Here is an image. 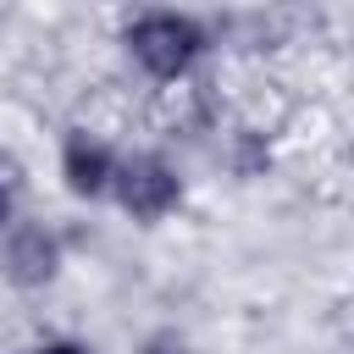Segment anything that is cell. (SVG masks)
<instances>
[{
	"label": "cell",
	"mask_w": 354,
	"mask_h": 354,
	"mask_svg": "<svg viewBox=\"0 0 354 354\" xmlns=\"http://www.w3.org/2000/svg\"><path fill=\"white\" fill-rule=\"evenodd\" d=\"M116 160H122V144H111L100 127L88 122H72L55 144V177L61 188L77 199V205H105L111 199V183H116Z\"/></svg>",
	"instance_id": "4"
},
{
	"label": "cell",
	"mask_w": 354,
	"mask_h": 354,
	"mask_svg": "<svg viewBox=\"0 0 354 354\" xmlns=\"http://www.w3.org/2000/svg\"><path fill=\"white\" fill-rule=\"evenodd\" d=\"M22 194H28L22 166H17V155H6V149H0V238H6V232H11V221L22 216Z\"/></svg>",
	"instance_id": "6"
},
{
	"label": "cell",
	"mask_w": 354,
	"mask_h": 354,
	"mask_svg": "<svg viewBox=\"0 0 354 354\" xmlns=\"http://www.w3.org/2000/svg\"><path fill=\"white\" fill-rule=\"evenodd\" d=\"M33 354H100L94 343H83V337H44V343H33Z\"/></svg>",
	"instance_id": "8"
},
{
	"label": "cell",
	"mask_w": 354,
	"mask_h": 354,
	"mask_svg": "<svg viewBox=\"0 0 354 354\" xmlns=\"http://www.w3.org/2000/svg\"><path fill=\"white\" fill-rule=\"evenodd\" d=\"M66 271V232L44 216H17L11 232L0 238V282L17 293H44Z\"/></svg>",
	"instance_id": "3"
},
{
	"label": "cell",
	"mask_w": 354,
	"mask_h": 354,
	"mask_svg": "<svg viewBox=\"0 0 354 354\" xmlns=\"http://www.w3.org/2000/svg\"><path fill=\"white\" fill-rule=\"evenodd\" d=\"M221 155H227V166L238 177H266L271 160H277V144H271V133L260 122H232L227 138H221Z\"/></svg>",
	"instance_id": "5"
},
{
	"label": "cell",
	"mask_w": 354,
	"mask_h": 354,
	"mask_svg": "<svg viewBox=\"0 0 354 354\" xmlns=\"http://www.w3.org/2000/svg\"><path fill=\"white\" fill-rule=\"evenodd\" d=\"M116 44L127 55V66L155 83V88H183L199 77V66L216 50V28L199 11H177V6H144L127 11L116 28Z\"/></svg>",
	"instance_id": "1"
},
{
	"label": "cell",
	"mask_w": 354,
	"mask_h": 354,
	"mask_svg": "<svg viewBox=\"0 0 354 354\" xmlns=\"http://www.w3.org/2000/svg\"><path fill=\"white\" fill-rule=\"evenodd\" d=\"M111 205L133 221V227H160L188 205V177L166 149H122L116 160V183H111Z\"/></svg>",
	"instance_id": "2"
},
{
	"label": "cell",
	"mask_w": 354,
	"mask_h": 354,
	"mask_svg": "<svg viewBox=\"0 0 354 354\" xmlns=\"http://www.w3.org/2000/svg\"><path fill=\"white\" fill-rule=\"evenodd\" d=\"M133 354H194V343L177 332V326H155V332H144L138 337V348Z\"/></svg>",
	"instance_id": "7"
}]
</instances>
